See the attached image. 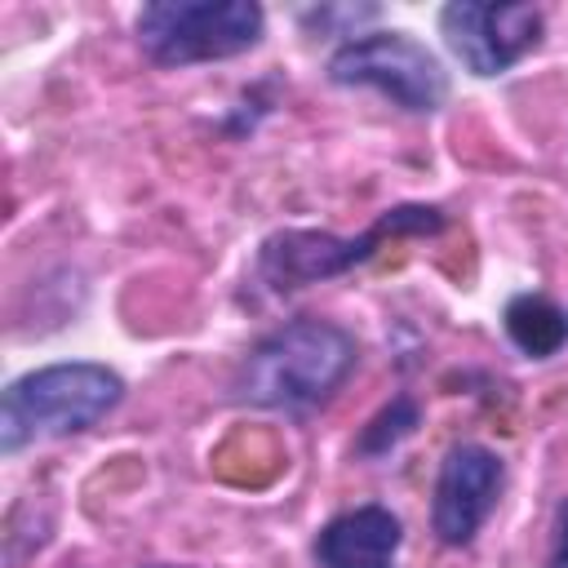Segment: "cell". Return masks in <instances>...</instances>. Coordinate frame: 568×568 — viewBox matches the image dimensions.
<instances>
[{
	"mask_svg": "<svg viewBox=\"0 0 568 568\" xmlns=\"http://www.w3.org/2000/svg\"><path fill=\"white\" fill-rule=\"evenodd\" d=\"M404 528L386 506H355L333 515L315 537L320 568H395Z\"/></svg>",
	"mask_w": 568,
	"mask_h": 568,
	"instance_id": "cell-8",
	"label": "cell"
},
{
	"mask_svg": "<svg viewBox=\"0 0 568 568\" xmlns=\"http://www.w3.org/2000/svg\"><path fill=\"white\" fill-rule=\"evenodd\" d=\"M133 31L155 67H200L248 53L266 31V13L253 0H155L142 4Z\"/></svg>",
	"mask_w": 568,
	"mask_h": 568,
	"instance_id": "cell-4",
	"label": "cell"
},
{
	"mask_svg": "<svg viewBox=\"0 0 568 568\" xmlns=\"http://www.w3.org/2000/svg\"><path fill=\"white\" fill-rule=\"evenodd\" d=\"M444 231V213L430 204H395L386 209L364 235H333V231H275L257 248V280L275 293H293L351 266L368 262L386 240L399 235H435Z\"/></svg>",
	"mask_w": 568,
	"mask_h": 568,
	"instance_id": "cell-3",
	"label": "cell"
},
{
	"mask_svg": "<svg viewBox=\"0 0 568 568\" xmlns=\"http://www.w3.org/2000/svg\"><path fill=\"white\" fill-rule=\"evenodd\" d=\"M359 364V342L333 320H288L271 328L240 364L235 395L275 413H306L328 404Z\"/></svg>",
	"mask_w": 568,
	"mask_h": 568,
	"instance_id": "cell-1",
	"label": "cell"
},
{
	"mask_svg": "<svg viewBox=\"0 0 568 568\" xmlns=\"http://www.w3.org/2000/svg\"><path fill=\"white\" fill-rule=\"evenodd\" d=\"M501 324H506V337H510L528 359H550V355H559L564 342H568V315H564L550 297H541V293H519V297H510Z\"/></svg>",
	"mask_w": 568,
	"mask_h": 568,
	"instance_id": "cell-9",
	"label": "cell"
},
{
	"mask_svg": "<svg viewBox=\"0 0 568 568\" xmlns=\"http://www.w3.org/2000/svg\"><path fill=\"white\" fill-rule=\"evenodd\" d=\"M417 417H422V413H417V404L399 395L390 408H382V413L368 422V430L359 435V453H373V457H377V453H390L404 435H413Z\"/></svg>",
	"mask_w": 568,
	"mask_h": 568,
	"instance_id": "cell-10",
	"label": "cell"
},
{
	"mask_svg": "<svg viewBox=\"0 0 568 568\" xmlns=\"http://www.w3.org/2000/svg\"><path fill=\"white\" fill-rule=\"evenodd\" d=\"M328 80L342 89H377L399 111L430 115L448 98V75L439 58L408 31H364L333 49Z\"/></svg>",
	"mask_w": 568,
	"mask_h": 568,
	"instance_id": "cell-5",
	"label": "cell"
},
{
	"mask_svg": "<svg viewBox=\"0 0 568 568\" xmlns=\"http://www.w3.org/2000/svg\"><path fill=\"white\" fill-rule=\"evenodd\" d=\"M546 568H568V497L555 510V546H550Z\"/></svg>",
	"mask_w": 568,
	"mask_h": 568,
	"instance_id": "cell-11",
	"label": "cell"
},
{
	"mask_svg": "<svg viewBox=\"0 0 568 568\" xmlns=\"http://www.w3.org/2000/svg\"><path fill=\"white\" fill-rule=\"evenodd\" d=\"M439 36L448 53L479 80L506 75L541 40V9L532 4H484L453 0L439 9Z\"/></svg>",
	"mask_w": 568,
	"mask_h": 568,
	"instance_id": "cell-6",
	"label": "cell"
},
{
	"mask_svg": "<svg viewBox=\"0 0 568 568\" xmlns=\"http://www.w3.org/2000/svg\"><path fill=\"white\" fill-rule=\"evenodd\" d=\"M151 568H173V564H151Z\"/></svg>",
	"mask_w": 568,
	"mask_h": 568,
	"instance_id": "cell-12",
	"label": "cell"
},
{
	"mask_svg": "<svg viewBox=\"0 0 568 568\" xmlns=\"http://www.w3.org/2000/svg\"><path fill=\"white\" fill-rule=\"evenodd\" d=\"M120 399H124V377L93 359H71V364L22 373L18 382L4 386L0 448L13 457L27 444L80 435L98 426Z\"/></svg>",
	"mask_w": 568,
	"mask_h": 568,
	"instance_id": "cell-2",
	"label": "cell"
},
{
	"mask_svg": "<svg viewBox=\"0 0 568 568\" xmlns=\"http://www.w3.org/2000/svg\"><path fill=\"white\" fill-rule=\"evenodd\" d=\"M506 466L493 448L484 444H453L439 462L435 475V497H430V528L444 546H470L484 519L497 506Z\"/></svg>",
	"mask_w": 568,
	"mask_h": 568,
	"instance_id": "cell-7",
	"label": "cell"
}]
</instances>
